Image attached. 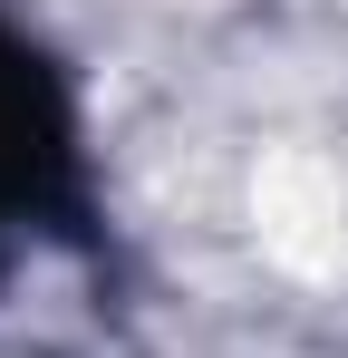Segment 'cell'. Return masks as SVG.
<instances>
[{"mask_svg": "<svg viewBox=\"0 0 348 358\" xmlns=\"http://www.w3.org/2000/svg\"><path fill=\"white\" fill-rule=\"evenodd\" d=\"M97 194H87V145L68 78L39 39L0 29V252L20 242H87Z\"/></svg>", "mask_w": 348, "mask_h": 358, "instance_id": "6da1fadb", "label": "cell"}]
</instances>
